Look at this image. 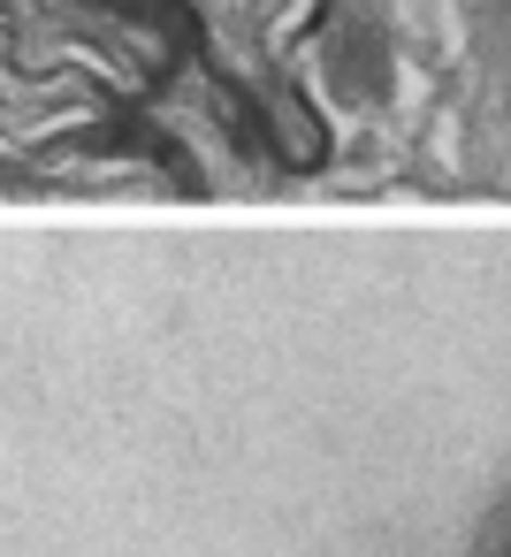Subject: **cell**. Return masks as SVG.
Listing matches in <instances>:
<instances>
[{
	"label": "cell",
	"mask_w": 511,
	"mask_h": 557,
	"mask_svg": "<svg viewBox=\"0 0 511 557\" xmlns=\"http://www.w3.org/2000/svg\"><path fill=\"white\" fill-rule=\"evenodd\" d=\"M161 9H176L191 24V39L237 92H260V85H275V62L321 32L328 0H161Z\"/></svg>",
	"instance_id": "obj_1"
}]
</instances>
